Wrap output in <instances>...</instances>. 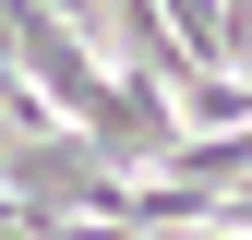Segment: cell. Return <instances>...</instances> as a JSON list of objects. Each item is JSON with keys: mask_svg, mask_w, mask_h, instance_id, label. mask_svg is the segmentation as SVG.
Returning a JSON list of instances; mask_svg holds the SVG:
<instances>
[{"mask_svg": "<svg viewBox=\"0 0 252 240\" xmlns=\"http://www.w3.org/2000/svg\"><path fill=\"white\" fill-rule=\"evenodd\" d=\"M48 12H60V24H84V12H96V0H48Z\"/></svg>", "mask_w": 252, "mask_h": 240, "instance_id": "cell-1", "label": "cell"}]
</instances>
